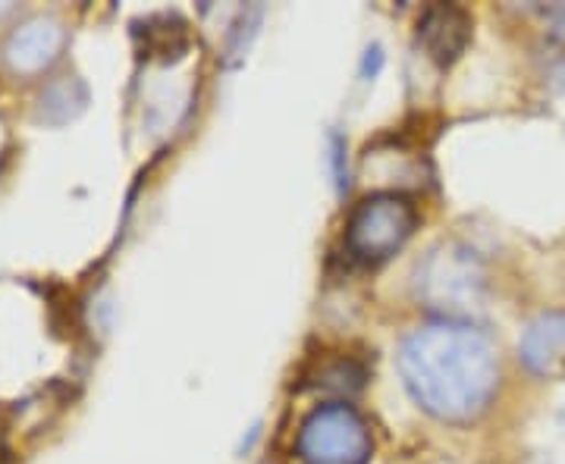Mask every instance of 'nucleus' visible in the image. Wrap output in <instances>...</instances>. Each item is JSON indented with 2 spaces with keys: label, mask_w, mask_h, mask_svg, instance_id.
Listing matches in <instances>:
<instances>
[{
  "label": "nucleus",
  "mask_w": 565,
  "mask_h": 464,
  "mask_svg": "<svg viewBox=\"0 0 565 464\" xmlns=\"http://www.w3.org/2000/svg\"><path fill=\"white\" fill-rule=\"evenodd\" d=\"M519 355L531 374L550 377L565 362V314L550 311L531 323L519 343Z\"/></svg>",
  "instance_id": "423d86ee"
},
{
  "label": "nucleus",
  "mask_w": 565,
  "mask_h": 464,
  "mask_svg": "<svg viewBox=\"0 0 565 464\" xmlns=\"http://www.w3.org/2000/svg\"><path fill=\"white\" fill-rule=\"evenodd\" d=\"M462 255L465 251L440 248L424 261V267L418 270V292L427 302L440 304V307H459L465 302H475L478 273Z\"/></svg>",
  "instance_id": "20e7f679"
},
{
  "label": "nucleus",
  "mask_w": 565,
  "mask_h": 464,
  "mask_svg": "<svg viewBox=\"0 0 565 464\" xmlns=\"http://www.w3.org/2000/svg\"><path fill=\"white\" fill-rule=\"evenodd\" d=\"M371 449V427L352 404H321L299 430V455L308 464H367Z\"/></svg>",
  "instance_id": "7ed1b4c3"
},
{
  "label": "nucleus",
  "mask_w": 565,
  "mask_h": 464,
  "mask_svg": "<svg viewBox=\"0 0 565 464\" xmlns=\"http://www.w3.org/2000/svg\"><path fill=\"white\" fill-rule=\"evenodd\" d=\"M471 41V17L462 7L452 3H434L427 7L418 20V44L427 51V57L440 66H452L465 54Z\"/></svg>",
  "instance_id": "39448f33"
},
{
  "label": "nucleus",
  "mask_w": 565,
  "mask_h": 464,
  "mask_svg": "<svg viewBox=\"0 0 565 464\" xmlns=\"http://www.w3.org/2000/svg\"><path fill=\"white\" fill-rule=\"evenodd\" d=\"M399 374L408 396L430 418L471 424L500 389V348L481 326L440 317L405 336Z\"/></svg>",
  "instance_id": "f257e3e1"
},
{
  "label": "nucleus",
  "mask_w": 565,
  "mask_h": 464,
  "mask_svg": "<svg viewBox=\"0 0 565 464\" xmlns=\"http://www.w3.org/2000/svg\"><path fill=\"white\" fill-rule=\"evenodd\" d=\"M54 44H57V32H51V29H44V25H35V39H17V51H20L22 63H41L51 57Z\"/></svg>",
  "instance_id": "0eeeda50"
},
{
  "label": "nucleus",
  "mask_w": 565,
  "mask_h": 464,
  "mask_svg": "<svg viewBox=\"0 0 565 464\" xmlns=\"http://www.w3.org/2000/svg\"><path fill=\"white\" fill-rule=\"evenodd\" d=\"M418 226L415 204L396 195L381 192L364 198L345 223V248L355 261L384 263L403 248Z\"/></svg>",
  "instance_id": "f03ea898"
},
{
  "label": "nucleus",
  "mask_w": 565,
  "mask_h": 464,
  "mask_svg": "<svg viewBox=\"0 0 565 464\" xmlns=\"http://www.w3.org/2000/svg\"><path fill=\"white\" fill-rule=\"evenodd\" d=\"M559 76H563V79H565V66H563V73H559Z\"/></svg>",
  "instance_id": "6e6552de"
}]
</instances>
